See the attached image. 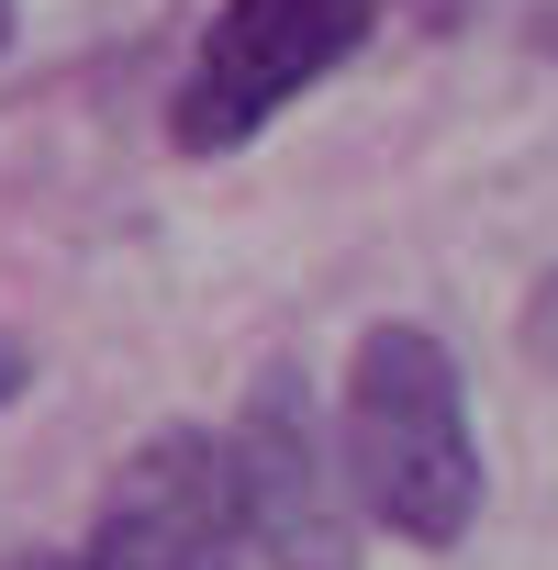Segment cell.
<instances>
[{
    "label": "cell",
    "mask_w": 558,
    "mask_h": 570,
    "mask_svg": "<svg viewBox=\"0 0 558 570\" xmlns=\"http://www.w3.org/2000/svg\"><path fill=\"white\" fill-rule=\"evenodd\" d=\"M336 459L369 525L402 548H458L480 514V436H469V381L425 325H369L347 347L336 392Z\"/></svg>",
    "instance_id": "cell-1"
},
{
    "label": "cell",
    "mask_w": 558,
    "mask_h": 570,
    "mask_svg": "<svg viewBox=\"0 0 558 570\" xmlns=\"http://www.w3.org/2000/svg\"><path fill=\"white\" fill-rule=\"evenodd\" d=\"M369 35H380V0H223L212 35H201V57H190V79H179V101H168L179 157L257 146L313 79H336Z\"/></svg>",
    "instance_id": "cell-2"
},
{
    "label": "cell",
    "mask_w": 558,
    "mask_h": 570,
    "mask_svg": "<svg viewBox=\"0 0 558 570\" xmlns=\"http://www.w3.org/2000/svg\"><path fill=\"white\" fill-rule=\"evenodd\" d=\"M235 514H246V548L268 570H358V492H347V459L313 414V381L291 358H268L235 436Z\"/></svg>",
    "instance_id": "cell-3"
},
{
    "label": "cell",
    "mask_w": 558,
    "mask_h": 570,
    "mask_svg": "<svg viewBox=\"0 0 558 570\" xmlns=\"http://www.w3.org/2000/svg\"><path fill=\"white\" fill-rule=\"evenodd\" d=\"M235 537H246V514H235V459H223V436L157 425V436L112 470L79 570H223Z\"/></svg>",
    "instance_id": "cell-4"
},
{
    "label": "cell",
    "mask_w": 558,
    "mask_h": 570,
    "mask_svg": "<svg viewBox=\"0 0 558 570\" xmlns=\"http://www.w3.org/2000/svg\"><path fill=\"white\" fill-rule=\"evenodd\" d=\"M525 336H536V358H547V370H558V268H547V279H536V314H525Z\"/></svg>",
    "instance_id": "cell-5"
},
{
    "label": "cell",
    "mask_w": 558,
    "mask_h": 570,
    "mask_svg": "<svg viewBox=\"0 0 558 570\" xmlns=\"http://www.w3.org/2000/svg\"><path fill=\"white\" fill-rule=\"evenodd\" d=\"M0 570H79V559H57V548H0Z\"/></svg>",
    "instance_id": "cell-6"
},
{
    "label": "cell",
    "mask_w": 558,
    "mask_h": 570,
    "mask_svg": "<svg viewBox=\"0 0 558 570\" xmlns=\"http://www.w3.org/2000/svg\"><path fill=\"white\" fill-rule=\"evenodd\" d=\"M23 392V347H0V403H12Z\"/></svg>",
    "instance_id": "cell-7"
},
{
    "label": "cell",
    "mask_w": 558,
    "mask_h": 570,
    "mask_svg": "<svg viewBox=\"0 0 558 570\" xmlns=\"http://www.w3.org/2000/svg\"><path fill=\"white\" fill-rule=\"evenodd\" d=\"M0 46H12V0H0Z\"/></svg>",
    "instance_id": "cell-8"
}]
</instances>
